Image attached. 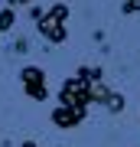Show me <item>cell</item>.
<instances>
[{
  "label": "cell",
  "instance_id": "6da1fadb",
  "mask_svg": "<svg viewBox=\"0 0 140 147\" xmlns=\"http://www.w3.org/2000/svg\"><path fill=\"white\" fill-rule=\"evenodd\" d=\"M65 20H68V7L65 3H56V7H49V10L36 20V30H39V36H46L49 42H65L68 39Z\"/></svg>",
  "mask_w": 140,
  "mask_h": 147
},
{
  "label": "cell",
  "instance_id": "7a4b0ae2",
  "mask_svg": "<svg viewBox=\"0 0 140 147\" xmlns=\"http://www.w3.org/2000/svg\"><path fill=\"white\" fill-rule=\"evenodd\" d=\"M20 85H23V92L33 101H46L49 98V79H46V72L39 65H23L20 69Z\"/></svg>",
  "mask_w": 140,
  "mask_h": 147
},
{
  "label": "cell",
  "instance_id": "3957f363",
  "mask_svg": "<svg viewBox=\"0 0 140 147\" xmlns=\"http://www.w3.org/2000/svg\"><path fill=\"white\" fill-rule=\"evenodd\" d=\"M85 115L88 111H82V108H72V105H56V111H52V124L56 127H62V131H68V127H75V124H82Z\"/></svg>",
  "mask_w": 140,
  "mask_h": 147
},
{
  "label": "cell",
  "instance_id": "277c9868",
  "mask_svg": "<svg viewBox=\"0 0 140 147\" xmlns=\"http://www.w3.org/2000/svg\"><path fill=\"white\" fill-rule=\"evenodd\" d=\"M124 105H127V101H124V95H121V92H108V98H104V108H108L111 115H121V111H124Z\"/></svg>",
  "mask_w": 140,
  "mask_h": 147
},
{
  "label": "cell",
  "instance_id": "5b68a950",
  "mask_svg": "<svg viewBox=\"0 0 140 147\" xmlns=\"http://www.w3.org/2000/svg\"><path fill=\"white\" fill-rule=\"evenodd\" d=\"M13 23H16V10L13 7H3V10H0V33H10Z\"/></svg>",
  "mask_w": 140,
  "mask_h": 147
},
{
  "label": "cell",
  "instance_id": "8992f818",
  "mask_svg": "<svg viewBox=\"0 0 140 147\" xmlns=\"http://www.w3.org/2000/svg\"><path fill=\"white\" fill-rule=\"evenodd\" d=\"M121 13L124 16H137L140 13V0H124V3H121Z\"/></svg>",
  "mask_w": 140,
  "mask_h": 147
},
{
  "label": "cell",
  "instance_id": "52a82bcc",
  "mask_svg": "<svg viewBox=\"0 0 140 147\" xmlns=\"http://www.w3.org/2000/svg\"><path fill=\"white\" fill-rule=\"evenodd\" d=\"M20 3H23V7H29V3H36V0H10V7H20Z\"/></svg>",
  "mask_w": 140,
  "mask_h": 147
},
{
  "label": "cell",
  "instance_id": "ba28073f",
  "mask_svg": "<svg viewBox=\"0 0 140 147\" xmlns=\"http://www.w3.org/2000/svg\"><path fill=\"white\" fill-rule=\"evenodd\" d=\"M20 147H36V144H33V141H23V144H20Z\"/></svg>",
  "mask_w": 140,
  "mask_h": 147
}]
</instances>
